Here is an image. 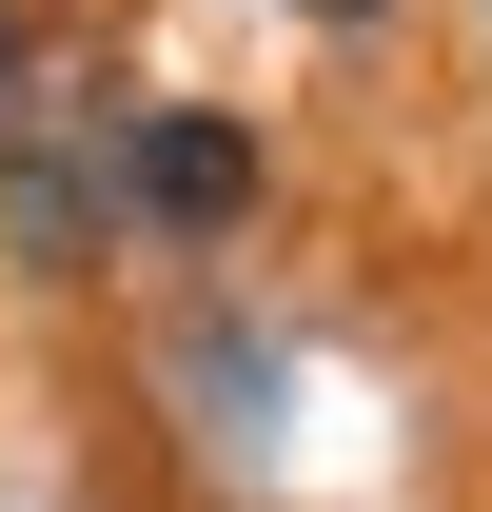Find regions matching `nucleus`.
Segmentation results:
<instances>
[{"label": "nucleus", "mask_w": 492, "mask_h": 512, "mask_svg": "<svg viewBox=\"0 0 492 512\" xmlns=\"http://www.w3.org/2000/svg\"><path fill=\"white\" fill-rule=\"evenodd\" d=\"M0 99H20V0H0Z\"/></svg>", "instance_id": "3"}, {"label": "nucleus", "mask_w": 492, "mask_h": 512, "mask_svg": "<svg viewBox=\"0 0 492 512\" xmlns=\"http://www.w3.org/2000/svg\"><path fill=\"white\" fill-rule=\"evenodd\" d=\"M0 237H20V276H99L138 237V99H99V79L0 99Z\"/></svg>", "instance_id": "1"}, {"label": "nucleus", "mask_w": 492, "mask_h": 512, "mask_svg": "<svg viewBox=\"0 0 492 512\" xmlns=\"http://www.w3.org/2000/svg\"><path fill=\"white\" fill-rule=\"evenodd\" d=\"M237 217H256V138L158 99V119H138V237H237Z\"/></svg>", "instance_id": "2"}, {"label": "nucleus", "mask_w": 492, "mask_h": 512, "mask_svg": "<svg viewBox=\"0 0 492 512\" xmlns=\"http://www.w3.org/2000/svg\"><path fill=\"white\" fill-rule=\"evenodd\" d=\"M296 20H374V0H296Z\"/></svg>", "instance_id": "4"}]
</instances>
